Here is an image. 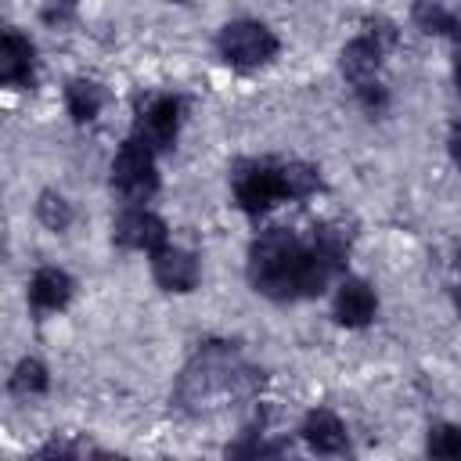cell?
I'll return each mask as SVG.
<instances>
[{
  "label": "cell",
  "instance_id": "7c38bea8",
  "mask_svg": "<svg viewBox=\"0 0 461 461\" xmlns=\"http://www.w3.org/2000/svg\"><path fill=\"white\" fill-rule=\"evenodd\" d=\"M72 299V277L58 267H40L29 281V306L36 317L43 313H54V310H65V303Z\"/></svg>",
  "mask_w": 461,
  "mask_h": 461
},
{
  "label": "cell",
  "instance_id": "ac0fdd59",
  "mask_svg": "<svg viewBox=\"0 0 461 461\" xmlns=\"http://www.w3.org/2000/svg\"><path fill=\"white\" fill-rule=\"evenodd\" d=\"M425 450L432 457L457 461L461 457V429L457 425H432L429 429V439H425Z\"/></svg>",
  "mask_w": 461,
  "mask_h": 461
},
{
  "label": "cell",
  "instance_id": "7402d4cb",
  "mask_svg": "<svg viewBox=\"0 0 461 461\" xmlns=\"http://www.w3.org/2000/svg\"><path fill=\"white\" fill-rule=\"evenodd\" d=\"M454 306H457V313H461V288L454 292Z\"/></svg>",
  "mask_w": 461,
  "mask_h": 461
},
{
  "label": "cell",
  "instance_id": "9a60e30c",
  "mask_svg": "<svg viewBox=\"0 0 461 461\" xmlns=\"http://www.w3.org/2000/svg\"><path fill=\"white\" fill-rule=\"evenodd\" d=\"M101 104H104V90L94 79H68L65 83V108H68L72 122L83 126V122L97 119Z\"/></svg>",
  "mask_w": 461,
  "mask_h": 461
},
{
  "label": "cell",
  "instance_id": "6da1fadb",
  "mask_svg": "<svg viewBox=\"0 0 461 461\" xmlns=\"http://www.w3.org/2000/svg\"><path fill=\"white\" fill-rule=\"evenodd\" d=\"M346 256L349 230L339 223H317L310 241L288 227H270L249 245V281L274 303L310 299L346 270Z\"/></svg>",
  "mask_w": 461,
  "mask_h": 461
},
{
  "label": "cell",
  "instance_id": "8992f818",
  "mask_svg": "<svg viewBox=\"0 0 461 461\" xmlns=\"http://www.w3.org/2000/svg\"><path fill=\"white\" fill-rule=\"evenodd\" d=\"M396 43V29L389 22H371L367 32H360L357 40H349L342 47V58H339V68L342 76L349 79V86H367V83H378V68H382V54L385 47Z\"/></svg>",
  "mask_w": 461,
  "mask_h": 461
},
{
  "label": "cell",
  "instance_id": "7a4b0ae2",
  "mask_svg": "<svg viewBox=\"0 0 461 461\" xmlns=\"http://www.w3.org/2000/svg\"><path fill=\"white\" fill-rule=\"evenodd\" d=\"M259 382H263L259 371H252L241 360L234 342H205L184 364L173 389V403L187 414H202L223 407L227 400L252 396Z\"/></svg>",
  "mask_w": 461,
  "mask_h": 461
},
{
  "label": "cell",
  "instance_id": "603a6c76",
  "mask_svg": "<svg viewBox=\"0 0 461 461\" xmlns=\"http://www.w3.org/2000/svg\"><path fill=\"white\" fill-rule=\"evenodd\" d=\"M173 4H187V0H173Z\"/></svg>",
  "mask_w": 461,
  "mask_h": 461
},
{
  "label": "cell",
  "instance_id": "5b68a950",
  "mask_svg": "<svg viewBox=\"0 0 461 461\" xmlns=\"http://www.w3.org/2000/svg\"><path fill=\"white\" fill-rule=\"evenodd\" d=\"M112 187L130 202L144 205L158 191V169H155V151L140 144L137 137L122 140V148L112 158Z\"/></svg>",
  "mask_w": 461,
  "mask_h": 461
},
{
  "label": "cell",
  "instance_id": "4fadbf2b",
  "mask_svg": "<svg viewBox=\"0 0 461 461\" xmlns=\"http://www.w3.org/2000/svg\"><path fill=\"white\" fill-rule=\"evenodd\" d=\"M299 436H303L306 447L317 450V454H346V450H349L346 425H342L331 411H324V407H317V411H310V414L303 418Z\"/></svg>",
  "mask_w": 461,
  "mask_h": 461
},
{
  "label": "cell",
  "instance_id": "5bb4252c",
  "mask_svg": "<svg viewBox=\"0 0 461 461\" xmlns=\"http://www.w3.org/2000/svg\"><path fill=\"white\" fill-rule=\"evenodd\" d=\"M414 22L429 36H450L461 40V4L454 0H418L414 4Z\"/></svg>",
  "mask_w": 461,
  "mask_h": 461
},
{
  "label": "cell",
  "instance_id": "9c48e42d",
  "mask_svg": "<svg viewBox=\"0 0 461 461\" xmlns=\"http://www.w3.org/2000/svg\"><path fill=\"white\" fill-rule=\"evenodd\" d=\"M148 256H151V277L166 292H191L198 285V277H202L198 256L187 252V249H176V245L166 241L162 249H155Z\"/></svg>",
  "mask_w": 461,
  "mask_h": 461
},
{
  "label": "cell",
  "instance_id": "2e32d148",
  "mask_svg": "<svg viewBox=\"0 0 461 461\" xmlns=\"http://www.w3.org/2000/svg\"><path fill=\"white\" fill-rule=\"evenodd\" d=\"M47 385H50V375H47V367L36 360V357H25V360H18V367L11 371V382H7V389L14 393V396H43L47 393Z\"/></svg>",
  "mask_w": 461,
  "mask_h": 461
},
{
  "label": "cell",
  "instance_id": "277c9868",
  "mask_svg": "<svg viewBox=\"0 0 461 461\" xmlns=\"http://www.w3.org/2000/svg\"><path fill=\"white\" fill-rule=\"evenodd\" d=\"M216 50H220V58H223L230 68L249 72V68H259V65L274 61L277 50H281V43H277V36H274L263 22L238 18V22H227V25L220 29Z\"/></svg>",
  "mask_w": 461,
  "mask_h": 461
},
{
  "label": "cell",
  "instance_id": "3957f363",
  "mask_svg": "<svg viewBox=\"0 0 461 461\" xmlns=\"http://www.w3.org/2000/svg\"><path fill=\"white\" fill-rule=\"evenodd\" d=\"M234 202L259 216L277 202H299L321 191V173L306 162H274V158H241L230 169Z\"/></svg>",
  "mask_w": 461,
  "mask_h": 461
},
{
  "label": "cell",
  "instance_id": "8fae6325",
  "mask_svg": "<svg viewBox=\"0 0 461 461\" xmlns=\"http://www.w3.org/2000/svg\"><path fill=\"white\" fill-rule=\"evenodd\" d=\"M32 65H36V50L29 36H22L18 29H7L0 40V83L14 90L32 86Z\"/></svg>",
  "mask_w": 461,
  "mask_h": 461
},
{
  "label": "cell",
  "instance_id": "ffe728a7",
  "mask_svg": "<svg viewBox=\"0 0 461 461\" xmlns=\"http://www.w3.org/2000/svg\"><path fill=\"white\" fill-rule=\"evenodd\" d=\"M447 148H450V158H454V166L461 169V119L450 126V137H447Z\"/></svg>",
  "mask_w": 461,
  "mask_h": 461
},
{
  "label": "cell",
  "instance_id": "e0dca14e",
  "mask_svg": "<svg viewBox=\"0 0 461 461\" xmlns=\"http://www.w3.org/2000/svg\"><path fill=\"white\" fill-rule=\"evenodd\" d=\"M36 216H40V223H43L47 230H65V227L72 223V205L65 202V194L43 191V194L36 198Z\"/></svg>",
  "mask_w": 461,
  "mask_h": 461
},
{
  "label": "cell",
  "instance_id": "ba28073f",
  "mask_svg": "<svg viewBox=\"0 0 461 461\" xmlns=\"http://www.w3.org/2000/svg\"><path fill=\"white\" fill-rule=\"evenodd\" d=\"M112 241L119 249H140V252H155L169 241V230H166V220L148 212L144 205H130L115 216L112 223Z\"/></svg>",
  "mask_w": 461,
  "mask_h": 461
},
{
  "label": "cell",
  "instance_id": "52a82bcc",
  "mask_svg": "<svg viewBox=\"0 0 461 461\" xmlns=\"http://www.w3.org/2000/svg\"><path fill=\"white\" fill-rule=\"evenodd\" d=\"M176 133H180V101L169 97V94L151 97L140 108L137 122H133V137L140 144H148L151 151H169L173 140H176Z\"/></svg>",
  "mask_w": 461,
  "mask_h": 461
},
{
  "label": "cell",
  "instance_id": "d6986e66",
  "mask_svg": "<svg viewBox=\"0 0 461 461\" xmlns=\"http://www.w3.org/2000/svg\"><path fill=\"white\" fill-rule=\"evenodd\" d=\"M72 18V0H50L47 7H43V22H68Z\"/></svg>",
  "mask_w": 461,
  "mask_h": 461
},
{
  "label": "cell",
  "instance_id": "44dd1931",
  "mask_svg": "<svg viewBox=\"0 0 461 461\" xmlns=\"http://www.w3.org/2000/svg\"><path fill=\"white\" fill-rule=\"evenodd\" d=\"M454 83H457V94H461V50L454 54Z\"/></svg>",
  "mask_w": 461,
  "mask_h": 461
},
{
  "label": "cell",
  "instance_id": "30bf717a",
  "mask_svg": "<svg viewBox=\"0 0 461 461\" xmlns=\"http://www.w3.org/2000/svg\"><path fill=\"white\" fill-rule=\"evenodd\" d=\"M375 313H378V299H375L371 285L360 277H342V285L335 292V321L342 328H364L375 321Z\"/></svg>",
  "mask_w": 461,
  "mask_h": 461
}]
</instances>
